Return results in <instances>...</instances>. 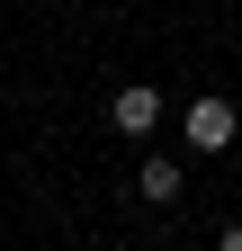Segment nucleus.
<instances>
[{"instance_id":"f03ea898","label":"nucleus","mask_w":242,"mask_h":251,"mask_svg":"<svg viewBox=\"0 0 242 251\" xmlns=\"http://www.w3.org/2000/svg\"><path fill=\"white\" fill-rule=\"evenodd\" d=\"M108 126H117V135H153V126H162V90H144V81H126V90H117V99H108Z\"/></svg>"},{"instance_id":"20e7f679","label":"nucleus","mask_w":242,"mask_h":251,"mask_svg":"<svg viewBox=\"0 0 242 251\" xmlns=\"http://www.w3.org/2000/svg\"><path fill=\"white\" fill-rule=\"evenodd\" d=\"M216 251H242V225H233V233H224V242H216Z\"/></svg>"},{"instance_id":"f257e3e1","label":"nucleus","mask_w":242,"mask_h":251,"mask_svg":"<svg viewBox=\"0 0 242 251\" xmlns=\"http://www.w3.org/2000/svg\"><path fill=\"white\" fill-rule=\"evenodd\" d=\"M179 135H189V152H224V144L242 135V108H233V99H189Z\"/></svg>"},{"instance_id":"7ed1b4c3","label":"nucleus","mask_w":242,"mask_h":251,"mask_svg":"<svg viewBox=\"0 0 242 251\" xmlns=\"http://www.w3.org/2000/svg\"><path fill=\"white\" fill-rule=\"evenodd\" d=\"M179 188H189V171H179V162H144V171H135V198H144V206H170Z\"/></svg>"}]
</instances>
